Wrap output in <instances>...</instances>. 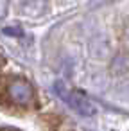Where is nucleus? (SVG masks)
Listing matches in <instances>:
<instances>
[{
  "label": "nucleus",
  "instance_id": "nucleus-1",
  "mask_svg": "<svg viewBox=\"0 0 129 131\" xmlns=\"http://www.w3.org/2000/svg\"><path fill=\"white\" fill-rule=\"evenodd\" d=\"M43 122L47 131H74L70 127V122L61 115H47L43 117Z\"/></svg>",
  "mask_w": 129,
  "mask_h": 131
},
{
  "label": "nucleus",
  "instance_id": "nucleus-2",
  "mask_svg": "<svg viewBox=\"0 0 129 131\" xmlns=\"http://www.w3.org/2000/svg\"><path fill=\"white\" fill-rule=\"evenodd\" d=\"M0 131H18V129H11V127H2Z\"/></svg>",
  "mask_w": 129,
  "mask_h": 131
}]
</instances>
